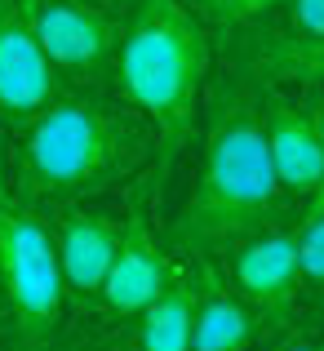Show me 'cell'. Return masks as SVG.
Instances as JSON below:
<instances>
[{
	"mask_svg": "<svg viewBox=\"0 0 324 351\" xmlns=\"http://www.w3.org/2000/svg\"><path fill=\"white\" fill-rule=\"evenodd\" d=\"M205 112L200 178L182 218L173 223V245L196 254L266 232L284 196L266 156L262 89L249 76H231L214 89Z\"/></svg>",
	"mask_w": 324,
	"mask_h": 351,
	"instance_id": "1",
	"label": "cell"
},
{
	"mask_svg": "<svg viewBox=\"0 0 324 351\" xmlns=\"http://www.w3.org/2000/svg\"><path fill=\"white\" fill-rule=\"evenodd\" d=\"M142 120L94 94H58L18 129L14 191L27 205H76L116 187L147 156L151 134Z\"/></svg>",
	"mask_w": 324,
	"mask_h": 351,
	"instance_id": "2",
	"label": "cell"
},
{
	"mask_svg": "<svg viewBox=\"0 0 324 351\" xmlns=\"http://www.w3.org/2000/svg\"><path fill=\"white\" fill-rule=\"evenodd\" d=\"M111 76H116L120 98L155 125V138H160L155 187H164L182 147L191 143L209 76V40L200 23L187 14V5L134 0V14L120 27Z\"/></svg>",
	"mask_w": 324,
	"mask_h": 351,
	"instance_id": "3",
	"label": "cell"
},
{
	"mask_svg": "<svg viewBox=\"0 0 324 351\" xmlns=\"http://www.w3.org/2000/svg\"><path fill=\"white\" fill-rule=\"evenodd\" d=\"M0 298L14 325V351H49L62 338V271L53 232L0 169Z\"/></svg>",
	"mask_w": 324,
	"mask_h": 351,
	"instance_id": "4",
	"label": "cell"
},
{
	"mask_svg": "<svg viewBox=\"0 0 324 351\" xmlns=\"http://www.w3.org/2000/svg\"><path fill=\"white\" fill-rule=\"evenodd\" d=\"M32 27L58 80H98L116 62L120 23L94 0H27Z\"/></svg>",
	"mask_w": 324,
	"mask_h": 351,
	"instance_id": "5",
	"label": "cell"
},
{
	"mask_svg": "<svg viewBox=\"0 0 324 351\" xmlns=\"http://www.w3.org/2000/svg\"><path fill=\"white\" fill-rule=\"evenodd\" d=\"M62 94L32 27L27 0H0V125L23 129Z\"/></svg>",
	"mask_w": 324,
	"mask_h": 351,
	"instance_id": "6",
	"label": "cell"
},
{
	"mask_svg": "<svg viewBox=\"0 0 324 351\" xmlns=\"http://www.w3.org/2000/svg\"><path fill=\"white\" fill-rule=\"evenodd\" d=\"M231 285L253 307V316L289 325L302 293L298 232H258L240 240V254L231 258Z\"/></svg>",
	"mask_w": 324,
	"mask_h": 351,
	"instance_id": "7",
	"label": "cell"
},
{
	"mask_svg": "<svg viewBox=\"0 0 324 351\" xmlns=\"http://www.w3.org/2000/svg\"><path fill=\"white\" fill-rule=\"evenodd\" d=\"M262 134H266V156H271L280 191H289L293 200H311L324 178V147L316 134V120H311V107L266 89Z\"/></svg>",
	"mask_w": 324,
	"mask_h": 351,
	"instance_id": "8",
	"label": "cell"
},
{
	"mask_svg": "<svg viewBox=\"0 0 324 351\" xmlns=\"http://www.w3.org/2000/svg\"><path fill=\"white\" fill-rule=\"evenodd\" d=\"M116 245H120V227L111 223L107 214L62 205L58 227H53V249H58L62 289L76 302L103 298L107 271H111V263H116Z\"/></svg>",
	"mask_w": 324,
	"mask_h": 351,
	"instance_id": "9",
	"label": "cell"
},
{
	"mask_svg": "<svg viewBox=\"0 0 324 351\" xmlns=\"http://www.w3.org/2000/svg\"><path fill=\"white\" fill-rule=\"evenodd\" d=\"M169 280V263H164L160 245H155L151 227H147V209L134 205L120 227V245H116V263L107 271L103 285V298L111 316H138L155 293L164 289Z\"/></svg>",
	"mask_w": 324,
	"mask_h": 351,
	"instance_id": "10",
	"label": "cell"
},
{
	"mask_svg": "<svg viewBox=\"0 0 324 351\" xmlns=\"http://www.w3.org/2000/svg\"><path fill=\"white\" fill-rule=\"evenodd\" d=\"M253 307L231 289L209 263L196 267V316L191 351H249L253 343Z\"/></svg>",
	"mask_w": 324,
	"mask_h": 351,
	"instance_id": "11",
	"label": "cell"
},
{
	"mask_svg": "<svg viewBox=\"0 0 324 351\" xmlns=\"http://www.w3.org/2000/svg\"><path fill=\"white\" fill-rule=\"evenodd\" d=\"M191 316H196V271L169 267L164 289L138 311L134 351H191Z\"/></svg>",
	"mask_w": 324,
	"mask_h": 351,
	"instance_id": "12",
	"label": "cell"
},
{
	"mask_svg": "<svg viewBox=\"0 0 324 351\" xmlns=\"http://www.w3.org/2000/svg\"><path fill=\"white\" fill-rule=\"evenodd\" d=\"M245 76L324 85V40H307L293 32H262L245 45Z\"/></svg>",
	"mask_w": 324,
	"mask_h": 351,
	"instance_id": "13",
	"label": "cell"
},
{
	"mask_svg": "<svg viewBox=\"0 0 324 351\" xmlns=\"http://www.w3.org/2000/svg\"><path fill=\"white\" fill-rule=\"evenodd\" d=\"M298 267L302 280L324 289V214H307L298 227Z\"/></svg>",
	"mask_w": 324,
	"mask_h": 351,
	"instance_id": "14",
	"label": "cell"
},
{
	"mask_svg": "<svg viewBox=\"0 0 324 351\" xmlns=\"http://www.w3.org/2000/svg\"><path fill=\"white\" fill-rule=\"evenodd\" d=\"M284 5V0H200V9H205L214 23L222 27H236V23H249V18L266 14V9Z\"/></svg>",
	"mask_w": 324,
	"mask_h": 351,
	"instance_id": "15",
	"label": "cell"
},
{
	"mask_svg": "<svg viewBox=\"0 0 324 351\" xmlns=\"http://www.w3.org/2000/svg\"><path fill=\"white\" fill-rule=\"evenodd\" d=\"M289 5V32L307 36V40H324V0H284Z\"/></svg>",
	"mask_w": 324,
	"mask_h": 351,
	"instance_id": "16",
	"label": "cell"
},
{
	"mask_svg": "<svg viewBox=\"0 0 324 351\" xmlns=\"http://www.w3.org/2000/svg\"><path fill=\"white\" fill-rule=\"evenodd\" d=\"M311 120H316V134H320V147H324V98H316V103H311ZM307 214H324V178H320L316 196L307 200Z\"/></svg>",
	"mask_w": 324,
	"mask_h": 351,
	"instance_id": "17",
	"label": "cell"
},
{
	"mask_svg": "<svg viewBox=\"0 0 324 351\" xmlns=\"http://www.w3.org/2000/svg\"><path fill=\"white\" fill-rule=\"evenodd\" d=\"M67 347L71 351H134L125 343H94V338H67Z\"/></svg>",
	"mask_w": 324,
	"mask_h": 351,
	"instance_id": "18",
	"label": "cell"
},
{
	"mask_svg": "<svg viewBox=\"0 0 324 351\" xmlns=\"http://www.w3.org/2000/svg\"><path fill=\"white\" fill-rule=\"evenodd\" d=\"M0 351H14V325H9V307L0 298Z\"/></svg>",
	"mask_w": 324,
	"mask_h": 351,
	"instance_id": "19",
	"label": "cell"
},
{
	"mask_svg": "<svg viewBox=\"0 0 324 351\" xmlns=\"http://www.w3.org/2000/svg\"><path fill=\"white\" fill-rule=\"evenodd\" d=\"M284 351H324V334L320 338H298V343H289Z\"/></svg>",
	"mask_w": 324,
	"mask_h": 351,
	"instance_id": "20",
	"label": "cell"
},
{
	"mask_svg": "<svg viewBox=\"0 0 324 351\" xmlns=\"http://www.w3.org/2000/svg\"><path fill=\"white\" fill-rule=\"evenodd\" d=\"M49 351H71V347H67V338H58V343H53Z\"/></svg>",
	"mask_w": 324,
	"mask_h": 351,
	"instance_id": "21",
	"label": "cell"
}]
</instances>
